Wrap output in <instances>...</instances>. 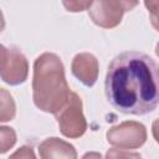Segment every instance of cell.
<instances>
[{
  "label": "cell",
  "instance_id": "cell-13",
  "mask_svg": "<svg viewBox=\"0 0 159 159\" xmlns=\"http://www.w3.org/2000/svg\"><path fill=\"white\" fill-rule=\"evenodd\" d=\"M9 159H36L34 149L31 147L24 145L21 148H19L16 152H14Z\"/></svg>",
  "mask_w": 159,
  "mask_h": 159
},
{
  "label": "cell",
  "instance_id": "cell-6",
  "mask_svg": "<svg viewBox=\"0 0 159 159\" xmlns=\"http://www.w3.org/2000/svg\"><path fill=\"white\" fill-rule=\"evenodd\" d=\"M107 140L119 149H135L145 143L147 129L139 122L127 120L112 127L107 132Z\"/></svg>",
  "mask_w": 159,
  "mask_h": 159
},
{
  "label": "cell",
  "instance_id": "cell-2",
  "mask_svg": "<svg viewBox=\"0 0 159 159\" xmlns=\"http://www.w3.org/2000/svg\"><path fill=\"white\" fill-rule=\"evenodd\" d=\"M70 94L61 58L51 52L40 55L34 63L32 98L35 106L46 113L56 114L66 104Z\"/></svg>",
  "mask_w": 159,
  "mask_h": 159
},
{
  "label": "cell",
  "instance_id": "cell-8",
  "mask_svg": "<svg viewBox=\"0 0 159 159\" xmlns=\"http://www.w3.org/2000/svg\"><path fill=\"white\" fill-rule=\"evenodd\" d=\"M41 159H77V152L72 144L57 137L45 139L39 145Z\"/></svg>",
  "mask_w": 159,
  "mask_h": 159
},
{
  "label": "cell",
  "instance_id": "cell-5",
  "mask_svg": "<svg viewBox=\"0 0 159 159\" xmlns=\"http://www.w3.org/2000/svg\"><path fill=\"white\" fill-rule=\"evenodd\" d=\"M1 80L10 86L24 83L29 75V62L26 57L15 47L1 46L0 50Z\"/></svg>",
  "mask_w": 159,
  "mask_h": 159
},
{
  "label": "cell",
  "instance_id": "cell-1",
  "mask_svg": "<svg viewBox=\"0 0 159 159\" xmlns=\"http://www.w3.org/2000/svg\"><path fill=\"white\" fill-rule=\"evenodd\" d=\"M104 86L114 109L123 114H147L159 106V65L143 52H123L111 61Z\"/></svg>",
  "mask_w": 159,
  "mask_h": 159
},
{
  "label": "cell",
  "instance_id": "cell-15",
  "mask_svg": "<svg viewBox=\"0 0 159 159\" xmlns=\"http://www.w3.org/2000/svg\"><path fill=\"white\" fill-rule=\"evenodd\" d=\"M152 132H153V137H154L155 142L159 144V118H157V119L153 122Z\"/></svg>",
  "mask_w": 159,
  "mask_h": 159
},
{
  "label": "cell",
  "instance_id": "cell-9",
  "mask_svg": "<svg viewBox=\"0 0 159 159\" xmlns=\"http://www.w3.org/2000/svg\"><path fill=\"white\" fill-rule=\"evenodd\" d=\"M0 93H1L0 120H1V122H7V120H11V119L15 117V112H16L15 102H14L11 94H10L5 88H1Z\"/></svg>",
  "mask_w": 159,
  "mask_h": 159
},
{
  "label": "cell",
  "instance_id": "cell-10",
  "mask_svg": "<svg viewBox=\"0 0 159 159\" xmlns=\"http://www.w3.org/2000/svg\"><path fill=\"white\" fill-rule=\"evenodd\" d=\"M0 134H1V140H0V152L6 153L10 148L14 147L16 143V133L12 128L9 127H1L0 128Z\"/></svg>",
  "mask_w": 159,
  "mask_h": 159
},
{
  "label": "cell",
  "instance_id": "cell-16",
  "mask_svg": "<svg viewBox=\"0 0 159 159\" xmlns=\"http://www.w3.org/2000/svg\"><path fill=\"white\" fill-rule=\"evenodd\" d=\"M82 159H102V157L97 152H88L82 157Z\"/></svg>",
  "mask_w": 159,
  "mask_h": 159
},
{
  "label": "cell",
  "instance_id": "cell-7",
  "mask_svg": "<svg viewBox=\"0 0 159 159\" xmlns=\"http://www.w3.org/2000/svg\"><path fill=\"white\" fill-rule=\"evenodd\" d=\"M71 71L73 76L80 80L84 86L91 87L96 83L98 78V61L92 53H78L72 60Z\"/></svg>",
  "mask_w": 159,
  "mask_h": 159
},
{
  "label": "cell",
  "instance_id": "cell-17",
  "mask_svg": "<svg viewBox=\"0 0 159 159\" xmlns=\"http://www.w3.org/2000/svg\"><path fill=\"white\" fill-rule=\"evenodd\" d=\"M155 53L158 55V57H159V42L157 43V47H155Z\"/></svg>",
  "mask_w": 159,
  "mask_h": 159
},
{
  "label": "cell",
  "instance_id": "cell-14",
  "mask_svg": "<svg viewBox=\"0 0 159 159\" xmlns=\"http://www.w3.org/2000/svg\"><path fill=\"white\" fill-rule=\"evenodd\" d=\"M92 5V1H65L63 6L72 12H77V11H82L86 9H89Z\"/></svg>",
  "mask_w": 159,
  "mask_h": 159
},
{
  "label": "cell",
  "instance_id": "cell-12",
  "mask_svg": "<svg viewBox=\"0 0 159 159\" xmlns=\"http://www.w3.org/2000/svg\"><path fill=\"white\" fill-rule=\"evenodd\" d=\"M106 159H142V155L139 153H133V152L109 149L106 154Z\"/></svg>",
  "mask_w": 159,
  "mask_h": 159
},
{
  "label": "cell",
  "instance_id": "cell-3",
  "mask_svg": "<svg viewBox=\"0 0 159 159\" xmlns=\"http://www.w3.org/2000/svg\"><path fill=\"white\" fill-rule=\"evenodd\" d=\"M61 133L67 138H80L87 129L82 111V101L77 93L71 92L66 104L55 114Z\"/></svg>",
  "mask_w": 159,
  "mask_h": 159
},
{
  "label": "cell",
  "instance_id": "cell-4",
  "mask_svg": "<svg viewBox=\"0 0 159 159\" xmlns=\"http://www.w3.org/2000/svg\"><path fill=\"white\" fill-rule=\"evenodd\" d=\"M138 5L137 1H93L91 7L88 9L89 17L92 21L104 29H112L116 27L124 12L132 10Z\"/></svg>",
  "mask_w": 159,
  "mask_h": 159
},
{
  "label": "cell",
  "instance_id": "cell-11",
  "mask_svg": "<svg viewBox=\"0 0 159 159\" xmlns=\"http://www.w3.org/2000/svg\"><path fill=\"white\" fill-rule=\"evenodd\" d=\"M144 5L149 11L153 27L159 32V1H145Z\"/></svg>",
  "mask_w": 159,
  "mask_h": 159
}]
</instances>
